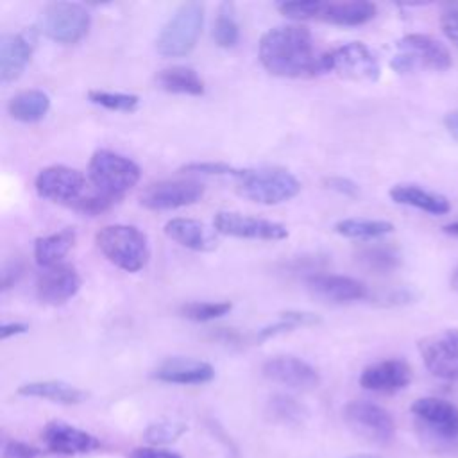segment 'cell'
<instances>
[{
	"instance_id": "6",
	"label": "cell",
	"mask_w": 458,
	"mask_h": 458,
	"mask_svg": "<svg viewBox=\"0 0 458 458\" xmlns=\"http://www.w3.org/2000/svg\"><path fill=\"white\" fill-rule=\"evenodd\" d=\"M397 54L390 61V66L397 73H410L419 68H429L437 72L447 70L451 52L444 43L428 34H406L397 41Z\"/></svg>"
},
{
	"instance_id": "34",
	"label": "cell",
	"mask_w": 458,
	"mask_h": 458,
	"mask_svg": "<svg viewBox=\"0 0 458 458\" xmlns=\"http://www.w3.org/2000/svg\"><path fill=\"white\" fill-rule=\"evenodd\" d=\"M186 429H188V428H186L184 422H179V420H159V422H152V424L143 431V438H145L150 445L172 444V442H175Z\"/></svg>"
},
{
	"instance_id": "18",
	"label": "cell",
	"mask_w": 458,
	"mask_h": 458,
	"mask_svg": "<svg viewBox=\"0 0 458 458\" xmlns=\"http://www.w3.org/2000/svg\"><path fill=\"white\" fill-rule=\"evenodd\" d=\"M45 447L57 454H82L100 447V440L75 426H70L63 420H52L43 429Z\"/></svg>"
},
{
	"instance_id": "26",
	"label": "cell",
	"mask_w": 458,
	"mask_h": 458,
	"mask_svg": "<svg viewBox=\"0 0 458 458\" xmlns=\"http://www.w3.org/2000/svg\"><path fill=\"white\" fill-rule=\"evenodd\" d=\"M376 5L367 0L351 2H326L320 20L342 27H358L376 16Z\"/></svg>"
},
{
	"instance_id": "19",
	"label": "cell",
	"mask_w": 458,
	"mask_h": 458,
	"mask_svg": "<svg viewBox=\"0 0 458 458\" xmlns=\"http://www.w3.org/2000/svg\"><path fill=\"white\" fill-rule=\"evenodd\" d=\"M34 30L4 34L0 38V79L11 82L21 75L34 52Z\"/></svg>"
},
{
	"instance_id": "24",
	"label": "cell",
	"mask_w": 458,
	"mask_h": 458,
	"mask_svg": "<svg viewBox=\"0 0 458 458\" xmlns=\"http://www.w3.org/2000/svg\"><path fill=\"white\" fill-rule=\"evenodd\" d=\"M18 394L23 397H38V399H47L59 404H79L88 397L84 390L59 379L25 383L18 386Z\"/></svg>"
},
{
	"instance_id": "4",
	"label": "cell",
	"mask_w": 458,
	"mask_h": 458,
	"mask_svg": "<svg viewBox=\"0 0 458 458\" xmlns=\"http://www.w3.org/2000/svg\"><path fill=\"white\" fill-rule=\"evenodd\" d=\"M238 193L252 202L276 206L301 191L299 179L283 168H243L236 179Z\"/></svg>"
},
{
	"instance_id": "40",
	"label": "cell",
	"mask_w": 458,
	"mask_h": 458,
	"mask_svg": "<svg viewBox=\"0 0 458 458\" xmlns=\"http://www.w3.org/2000/svg\"><path fill=\"white\" fill-rule=\"evenodd\" d=\"M440 27L447 39L458 47V4H449L444 7L440 14Z\"/></svg>"
},
{
	"instance_id": "13",
	"label": "cell",
	"mask_w": 458,
	"mask_h": 458,
	"mask_svg": "<svg viewBox=\"0 0 458 458\" xmlns=\"http://www.w3.org/2000/svg\"><path fill=\"white\" fill-rule=\"evenodd\" d=\"M213 225L216 233L247 238V240H263V242H279L288 238V229L274 220L258 218L242 215L236 211H220L215 215Z\"/></svg>"
},
{
	"instance_id": "12",
	"label": "cell",
	"mask_w": 458,
	"mask_h": 458,
	"mask_svg": "<svg viewBox=\"0 0 458 458\" xmlns=\"http://www.w3.org/2000/svg\"><path fill=\"white\" fill-rule=\"evenodd\" d=\"M411 413L433 438L458 440V406L440 397H420L413 401Z\"/></svg>"
},
{
	"instance_id": "29",
	"label": "cell",
	"mask_w": 458,
	"mask_h": 458,
	"mask_svg": "<svg viewBox=\"0 0 458 458\" xmlns=\"http://www.w3.org/2000/svg\"><path fill=\"white\" fill-rule=\"evenodd\" d=\"M394 231V224L377 218H344L335 224V233L345 238L374 240L386 236Z\"/></svg>"
},
{
	"instance_id": "21",
	"label": "cell",
	"mask_w": 458,
	"mask_h": 458,
	"mask_svg": "<svg viewBox=\"0 0 458 458\" xmlns=\"http://www.w3.org/2000/svg\"><path fill=\"white\" fill-rule=\"evenodd\" d=\"M152 377L172 385H204L215 377V369L202 360L175 356L161 361L154 369Z\"/></svg>"
},
{
	"instance_id": "46",
	"label": "cell",
	"mask_w": 458,
	"mask_h": 458,
	"mask_svg": "<svg viewBox=\"0 0 458 458\" xmlns=\"http://www.w3.org/2000/svg\"><path fill=\"white\" fill-rule=\"evenodd\" d=\"M27 331H29V326L25 322H5L0 327V336H2V340H7L11 336L23 335Z\"/></svg>"
},
{
	"instance_id": "27",
	"label": "cell",
	"mask_w": 458,
	"mask_h": 458,
	"mask_svg": "<svg viewBox=\"0 0 458 458\" xmlns=\"http://www.w3.org/2000/svg\"><path fill=\"white\" fill-rule=\"evenodd\" d=\"M156 84L163 91L179 93V95H193L199 97L204 93V81L200 75L190 66H168L156 73Z\"/></svg>"
},
{
	"instance_id": "43",
	"label": "cell",
	"mask_w": 458,
	"mask_h": 458,
	"mask_svg": "<svg viewBox=\"0 0 458 458\" xmlns=\"http://www.w3.org/2000/svg\"><path fill=\"white\" fill-rule=\"evenodd\" d=\"M326 186L340 195H345V197H358V193H360V188L354 181H351L347 177H340V175L327 177Z\"/></svg>"
},
{
	"instance_id": "50",
	"label": "cell",
	"mask_w": 458,
	"mask_h": 458,
	"mask_svg": "<svg viewBox=\"0 0 458 458\" xmlns=\"http://www.w3.org/2000/svg\"><path fill=\"white\" fill-rule=\"evenodd\" d=\"M451 286H453V290L458 292V267L454 268V272H453V276H451Z\"/></svg>"
},
{
	"instance_id": "11",
	"label": "cell",
	"mask_w": 458,
	"mask_h": 458,
	"mask_svg": "<svg viewBox=\"0 0 458 458\" xmlns=\"http://www.w3.org/2000/svg\"><path fill=\"white\" fill-rule=\"evenodd\" d=\"M419 352L433 376L449 381L458 379V329H442L422 338Z\"/></svg>"
},
{
	"instance_id": "30",
	"label": "cell",
	"mask_w": 458,
	"mask_h": 458,
	"mask_svg": "<svg viewBox=\"0 0 458 458\" xmlns=\"http://www.w3.org/2000/svg\"><path fill=\"white\" fill-rule=\"evenodd\" d=\"M356 261L369 272L388 274L401 265V256L390 245H367L356 252Z\"/></svg>"
},
{
	"instance_id": "20",
	"label": "cell",
	"mask_w": 458,
	"mask_h": 458,
	"mask_svg": "<svg viewBox=\"0 0 458 458\" xmlns=\"http://www.w3.org/2000/svg\"><path fill=\"white\" fill-rule=\"evenodd\" d=\"M411 381V369L403 360H383L363 369L360 374V385L370 392L392 394L403 390Z\"/></svg>"
},
{
	"instance_id": "1",
	"label": "cell",
	"mask_w": 458,
	"mask_h": 458,
	"mask_svg": "<svg viewBox=\"0 0 458 458\" xmlns=\"http://www.w3.org/2000/svg\"><path fill=\"white\" fill-rule=\"evenodd\" d=\"M263 68L279 77H313L329 72L327 52L318 54L310 29L281 25L267 30L258 45Z\"/></svg>"
},
{
	"instance_id": "42",
	"label": "cell",
	"mask_w": 458,
	"mask_h": 458,
	"mask_svg": "<svg viewBox=\"0 0 458 458\" xmlns=\"http://www.w3.org/2000/svg\"><path fill=\"white\" fill-rule=\"evenodd\" d=\"M279 318H284L292 324H295L297 327H302V326H317L322 322V318L311 311H301V310H286L279 315Z\"/></svg>"
},
{
	"instance_id": "5",
	"label": "cell",
	"mask_w": 458,
	"mask_h": 458,
	"mask_svg": "<svg viewBox=\"0 0 458 458\" xmlns=\"http://www.w3.org/2000/svg\"><path fill=\"white\" fill-rule=\"evenodd\" d=\"M140 175V166L132 159L113 150H97L88 165L91 186L116 200L138 184Z\"/></svg>"
},
{
	"instance_id": "8",
	"label": "cell",
	"mask_w": 458,
	"mask_h": 458,
	"mask_svg": "<svg viewBox=\"0 0 458 458\" xmlns=\"http://www.w3.org/2000/svg\"><path fill=\"white\" fill-rule=\"evenodd\" d=\"M88 186L89 184L82 172L64 165L47 166L39 170L34 179L36 193L41 199L64 204L68 208H73L89 191Z\"/></svg>"
},
{
	"instance_id": "7",
	"label": "cell",
	"mask_w": 458,
	"mask_h": 458,
	"mask_svg": "<svg viewBox=\"0 0 458 458\" xmlns=\"http://www.w3.org/2000/svg\"><path fill=\"white\" fill-rule=\"evenodd\" d=\"M91 25L89 13L73 2L48 4L39 18V30L52 41L73 45L81 41Z\"/></svg>"
},
{
	"instance_id": "31",
	"label": "cell",
	"mask_w": 458,
	"mask_h": 458,
	"mask_svg": "<svg viewBox=\"0 0 458 458\" xmlns=\"http://www.w3.org/2000/svg\"><path fill=\"white\" fill-rule=\"evenodd\" d=\"M213 39L220 48H233L240 39V27L234 13V5L225 2L218 7L213 23Z\"/></svg>"
},
{
	"instance_id": "10",
	"label": "cell",
	"mask_w": 458,
	"mask_h": 458,
	"mask_svg": "<svg viewBox=\"0 0 458 458\" xmlns=\"http://www.w3.org/2000/svg\"><path fill=\"white\" fill-rule=\"evenodd\" d=\"M204 197V186L193 179H168L148 184L141 195L140 204L152 211H168L191 206Z\"/></svg>"
},
{
	"instance_id": "35",
	"label": "cell",
	"mask_w": 458,
	"mask_h": 458,
	"mask_svg": "<svg viewBox=\"0 0 458 458\" xmlns=\"http://www.w3.org/2000/svg\"><path fill=\"white\" fill-rule=\"evenodd\" d=\"M268 413L279 422H299L304 417V406L290 395H274L268 401Z\"/></svg>"
},
{
	"instance_id": "14",
	"label": "cell",
	"mask_w": 458,
	"mask_h": 458,
	"mask_svg": "<svg viewBox=\"0 0 458 458\" xmlns=\"http://www.w3.org/2000/svg\"><path fill=\"white\" fill-rule=\"evenodd\" d=\"M329 72H336L338 75L352 81H377L381 68L372 54V50L360 43L351 41L331 52H327Z\"/></svg>"
},
{
	"instance_id": "51",
	"label": "cell",
	"mask_w": 458,
	"mask_h": 458,
	"mask_svg": "<svg viewBox=\"0 0 458 458\" xmlns=\"http://www.w3.org/2000/svg\"><path fill=\"white\" fill-rule=\"evenodd\" d=\"M349 458H379L376 454H354V456H349Z\"/></svg>"
},
{
	"instance_id": "38",
	"label": "cell",
	"mask_w": 458,
	"mask_h": 458,
	"mask_svg": "<svg viewBox=\"0 0 458 458\" xmlns=\"http://www.w3.org/2000/svg\"><path fill=\"white\" fill-rule=\"evenodd\" d=\"M181 170L206 174V175H231L234 179H238L243 174V168H236L220 161H193V163L182 165Z\"/></svg>"
},
{
	"instance_id": "9",
	"label": "cell",
	"mask_w": 458,
	"mask_h": 458,
	"mask_svg": "<svg viewBox=\"0 0 458 458\" xmlns=\"http://www.w3.org/2000/svg\"><path fill=\"white\" fill-rule=\"evenodd\" d=\"M344 419L356 435L374 444H386L395 435L394 417L372 401L356 399L347 403L344 406Z\"/></svg>"
},
{
	"instance_id": "15",
	"label": "cell",
	"mask_w": 458,
	"mask_h": 458,
	"mask_svg": "<svg viewBox=\"0 0 458 458\" xmlns=\"http://www.w3.org/2000/svg\"><path fill=\"white\" fill-rule=\"evenodd\" d=\"M267 379L295 390H311L320 383L318 370L295 356H274L261 367Z\"/></svg>"
},
{
	"instance_id": "44",
	"label": "cell",
	"mask_w": 458,
	"mask_h": 458,
	"mask_svg": "<svg viewBox=\"0 0 458 458\" xmlns=\"http://www.w3.org/2000/svg\"><path fill=\"white\" fill-rule=\"evenodd\" d=\"M129 458H182L179 453L170 449H159V447H136Z\"/></svg>"
},
{
	"instance_id": "32",
	"label": "cell",
	"mask_w": 458,
	"mask_h": 458,
	"mask_svg": "<svg viewBox=\"0 0 458 458\" xmlns=\"http://www.w3.org/2000/svg\"><path fill=\"white\" fill-rule=\"evenodd\" d=\"M233 304L229 301H193L179 308V313L193 322H209L218 317H224L231 311Z\"/></svg>"
},
{
	"instance_id": "28",
	"label": "cell",
	"mask_w": 458,
	"mask_h": 458,
	"mask_svg": "<svg viewBox=\"0 0 458 458\" xmlns=\"http://www.w3.org/2000/svg\"><path fill=\"white\" fill-rule=\"evenodd\" d=\"M50 109V97L41 89H25L11 97L7 104V111L11 118L23 122V123H34L47 116Z\"/></svg>"
},
{
	"instance_id": "45",
	"label": "cell",
	"mask_w": 458,
	"mask_h": 458,
	"mask_svg": "<svg viewBox=\"0 0 458 458\" xmlns=\"http://www.w3.org/2000/svg\"><path fill=\"white\" fill-rule=\"evenodd\" d=\"M411 299H413L411 292H410V290H404V288L388 292V293H385V295L381 297V301H383L385 304H404V302H410Z\"/></svg>"
},
{
	"instance_id": "23",
	"label": "cell",
	"mask_w": 458,
	"mask_h": 458,
	"mask_svg": "<svg viewBox=\"0 0 458 458\" xmlns=\"http://www.w3.org/2000/svg\"><path fill=\"white\" fill-rule=\"evenodd\" d=\"M77 242V233L72 227H64L57 233L45 234L34 242V259L39 267L50 268L61 265L64 256L73 249Z\"/></svg>"
},
{
	"instance_id": "48",
	"label": "cell",
	"mask_w": 458,
	"mask_h": 458,
	"mask_svg": "<svg viewBox=\"0 0 458 458\" xmlns=\"http://www.w3.org/2000/svg\"><path fill=\"white\" fill-rule=\"evenodd\" d=\"M213 336L216 340H222L224 344H238L242 340V336L233 329H218L216 333H213Z\"/></svg>"
},
{
	"instance_id": "2",
	"label": "cell",
	"mask_w": 458,
	"mask_h": 458,
	"mask_svg": "<svg viewBox=\"0 0 458 458\" xmlns=\"http://www.w3.org/2000/svg\"><path fill=\"white\" fill-rule=\"evenodd\" d=\"M95 243L104 258L125 272L141 270L150 256L147 236L134 225L111 224L95 234Z\"/></svg>"
},
{
	"instance_id": "3",
	"label": "cell",
	"mask_w": 458,
	"mask_h": 458,
	"mask_svg": "<svg viewBox=\"0 0 458 458\" xmlns=\"http://www.w3.org/2000/svg\"><path fill=\"white\" fill-rule=\"evenodd\" d=\"M204 25V5L188 2L175 9L156 38V50L163 57L188 55L200 38Z\"/></svg>"
},
{
	"instance_id": "22",
	"label": "cell",
	"mask_w": 458,
	"mask_h": 458,
	"mask_svg": "<svg viewBox=\"0 0 458 458\" xmlns=\"http://www.w3.org/2000/svg\"><path fill=\"white\" fill-rule=\"evenodd\" d=\"M388 195L395 204L410 206L429 215H445L451 211V202L447 197L424 190L417 184H395Z\"/></svg>"
},
{
	"instance_id": "16",
	"label": "cell",
	"mask_w": 458,
	"mask_h": 458,
	"mask_svg": "<svg viewBox=\"0 0 458 458\" xmlns=\"http://www.w3.org/2000/svg\"><path fill=\"white\" fill-rule=\"evenodd\" d=\"M81 288V276L72 265L45 268L36 279V295L41 302L57 306L70 301Z\"/></svg>"
},
{
	"instance_id": "47",
	"label": "cell",
	"mask_w": 458,
	"mask_h": 458,
	"mask_svg": "<svg viewBox=\"0 0 458 458\" xmlns=\"http://www.w3.org/2000/svg\"><path fill=\"white\" fill-rule=\"evenodd\" d=\"M444 127L447 129V132L458 140V109H453L449 113H445L444 116Z\"/></svg>"
},
{
	"instance_id": "33",
	"label": "cell",
	"mask_w": 458,
	"mask_h": 458,
	"mask_svg": "<svg viewBox=\"0 0 458 458\" xmlns=\"http://www.w3.org/2000/svg\"><path fill=\"white\" fill-rule=\"evenodd\" d=\"M88 100L109 111H122L131 113L140 106V97L134 93H122V91H106V89H89Z\"/></svg>"
},
{
	"instance_id": "25",
	"label": "cell",
	"mask_w": 458,
	"mask_h": 458,
	"mask_svg": "<svg viewBox=\"0 0 458 458\" xmlns=\"http://www.w3.org/2000/svg\"><path fill=\"white\" fill-rule=\"evenodd\" d=\"M165 234L191 250H209L215 247V242L206 225L193 218L177 216L168 220L165 224Z\"/></svg>"
},
{
	"instance_id": "37",
	"label": "cell",
	"mask_w": 458,
	"mask_h": 458,
	"mask_svg": "<svg viewBox=\"0 0 458 458\" xmlns=\"http://www.w3.org/2000/svg\"><path fill=\"white\" fill-rule=\"evenodd\" d=\"M116 204V199L91 188L72 209L82 213V215H89V216H95V215H100L107 209H111L113 206Z\"/></svg>"
},
{
	"instance_id": "49",
	"label": "cell",
	"mask_w": 458,
	"mask_h": 458,
	"mask_svg": "<svg viewBox=\"0 0 458 458\" xmlns=\"http://www.w3.org/2000/svg\"><path fill=\"white\" fill-rule=\"evenodd\" d=\"M444 233H447L451 236H458V222H451V224L444 225Z\"/></svg>"
},
{
	"instance_id": "36",
	"label": "cell",
	"mask_w": 458,
	"mask_h": 458,
	"mask_svg": "<svg viewBox=\"0 0 458 458\" xmlns=\"http://www.w3.org/2000/svg\"><path fill=\"white\" fill-rule=\"evenodd\" d=\"M326 2L320 0H293V2H281L277 9L281 14L292 20H313L322 16Z\"/></svg>"
},
{
	"instance_id": "17",
	"label": "cell",
	"mask_w": 458,
	"mask_h": 458,
	"mask_svg": "<svg viewBox=\"0 0 458 458\" xmlns=\"http://www.w3.org/2000/svg\"><path fill=\"white\" fill-rule=\"evenodd\" d=\"M306 286L313 295L329 302H354L369 297V288L349 276L340 274H310L306 277Z\"/></svg>"
},
{
	"instance_id": "41",
	"label": "cell",
	"mask_w": 458,
	"mask_h": 458,
	"mask_svg": "<svg viewBox=\"0 0 458 458\" xmlns=\"http://www.w3.org/2000/svg\"><path fill=\"white\" fill-rule=\"evenodd\" d=\"M5 458H39L41 451L18 440H7L4 445Z\"/></svg>"
},
{
	"instance_id": "39",
	"label": "cell",
	"mask_w": 458,
	"mask_h": 458,
	"mask_svg": "<svg viewBox=\"0 0 458 458\" xmlns=\"http://www.w3.org/2000/svg\"><path fill=\"white\" fill-rule=\"evenodd\" d=\"M23 272H25V265L21 259L13 258V259L5 261L2 267V274H0V290L7 292L9 288H13L21 279Z\"/></svg>"
}]
</instances>
